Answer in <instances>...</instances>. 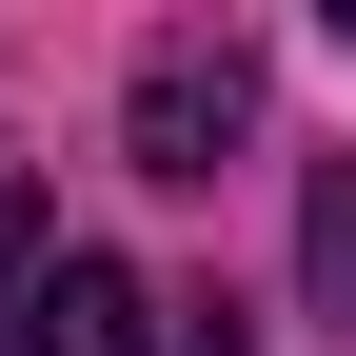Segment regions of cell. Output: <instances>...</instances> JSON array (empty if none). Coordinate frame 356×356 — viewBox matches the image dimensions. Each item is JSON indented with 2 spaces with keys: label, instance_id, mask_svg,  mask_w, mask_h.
I'll use <instances>...</instances> for the list:
<instances>
[{
  "label": "cell",
  "instance_id": "6da1fadb",
  "mask_svg": "<svg viewBox=\"0 0 356 356\" xmlns=\"http://www.w3.org/2000/svg\"><path fill=\"white\" fill-rule=\"evenodd\" d=\"M119 139H139V178H218V139H257V40H159Z\"/></svg>",
  "mask_w": 356,
  "mask_h": 356
},
{
  "label": "cell",
  "instance_id": "7a4b0ae2",
  "mask_svg": "<svg viewBox=\"0 0 356 356\" xmlns=\"http://www.w3.org/2000/svg\"><path fill=\"white\" fill-rule=\"evenodd\" d=\"M0 356H159V297L119 277V257H60V277H20Z\"/></svg>",
  "mask_w": 356,
  "mask_h": 356
},
{
  "label": "cell",
  "instance_id": "3957f363",
  "mask_svg": "<svg viewBox=\"0 0 356 356\" xmlns=\"http://www.w3.org/2000/svg\"><path fill=\"white\" fill-rule=\"evenodd\" d=\"M297 277H317V317H356V159H317V198H297Z\"/></svg>",
  "mask_w": 356,
  "mask_h": 356
},
{
  "label": "cell",
  "instance_id": "277c9868",
  "mask_svg": "<svg viewBox=\"0 0 356 356\" xmlns=\"http://www.w3.org/2000/svg\"><path fill=\"white\" fill-rule=\"evenodd\" d=\"M20 277H40V178H20V139H0V317H20Z\"/></svg>",
  "mask_w": 356,
  "mask_h": 356
},
{
  "label": "cell",
  "instance_id": "5b68a950",
  "mask_svg": "<svg viewBox=\"0 0 356 356\" xmlns=\"http://www.w3.org/2000/svg\"><path fill=\"white\" fill-rule=\"evenodd\" d=\"M178 356H257V337H238V297H198V317H178Z\"/></svg>",
  "mask_w": 356,
  "mask_h": 356
}]
</instances>
